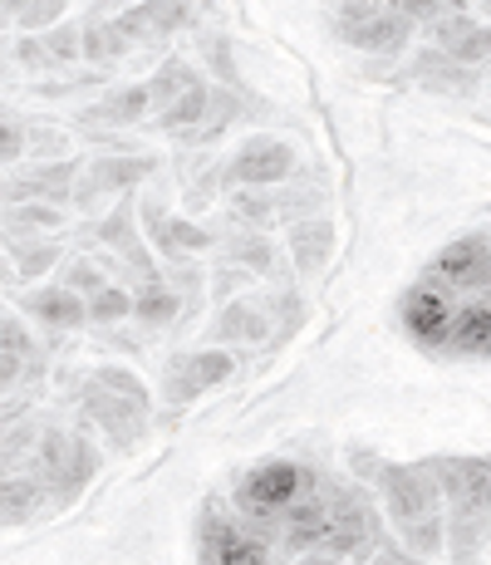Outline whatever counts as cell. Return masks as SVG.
<instances>
[{"mask_svg":"<svg viewBox=\"0 0 491 565\" xmlns=\"http://www.w3.org/2000/svg\"><path fill=\"white\" fill-rule=\"evenodd\" d=\"M447 354H467V360H491V290L457 300L452 334H447Z\"/></svg>","mask_w":491,"mask_h":565,"instance_id":"4fadbf2b","label":"cell"},{"mask_svg":"<svg viewBox=\"0 0 491 565\" xmlns=\"http://www.w3.org/2000/svg\"><path fill=\"white\" fill-rule=\"evenodd\" d=\"M45 45H50V54H54V64H70V60H79V54H84V30L54 25L50 35H45Z\"/></svg>","mask_w":491,"mask_h":565,"instance_id":"d6a6232c","label":"cell"},{"mask_svg":"<svg viewBox=\"0 0 491 565\" xmlns=\"http://www.w3.org/2000/svg\"><path fill=\"white\" fill-rule=\"evenodd\" d=\"M236 360L226 350H202V354H188V360H178L168 369V384H162V394H168L172 408H188L196 394H206V388H216L222 379H232Z\"/></svg>","mask_w":491,"mask_h":565,"instance_id":"30bf717a","label":"cell"},{"mask_svg":"<svg viewBox=\"0 0 491 565\" xmlns=\"http://www.w3.org/2000/svg\"><path fill=\"white\" fill-rule=\"evenodd\" d=\"M236 212H242L246 222H260V226H266L270 212H276V202H270V198H236Z\"/></svg>","mask_w":491,"mask_h":565,"instance_id":"8d00e7d4","label":"cell"},{"mask_svg":"<svg viewBox=\"0 0 491 565\" xmlns=\"http://www.w3.org/2000/svg\"><path fill=\"white\" fill-rule=\"evenodd\" d=\"M334 252V226L330 222H295L290 232V260L300 276H320L324 260Z\"/></svg>","mask_w":491,"mask_h":565,"instance_id":"ffe728a7","label":"cell"},{"mask_svg":"<svg viewBox=\"0 0 491 565\" xmlns=\"http://www.w3.org/2000/svg\"><path fill=\"white\" fill-rule=\"evenodd\" d=\"M64 10V0H30L25 15H20V25H54Z\"/></svg>","mask_w":491,"mask_h":565,"instance_id":"d590c367","label":"cell"},{"mask_svg":"<svg viewBox=\"0 0 491 565\" xmlns=\"http://www.w3.org/2000/svg\"><path fill=\"white\" fill-rule=\"evenodd\" d=\"M452 315H457V300L447 296V286H438V280H428V286L403 296V330H408L423 350H447Z\"/></svg>","mask_w":491,"mask_h":565,"instance_id":"ba28073f","label":"cell"},{"mask_svg":"<svg viewBox=\"0 0 491 565\" xmlns=\"http://www.w3.org/2000/svg\"><path fill=\"white\" fill-rule=\"evenodd\" d=\"M6 226H50V232H60V206H45V202H20V212L10 206V222Z\"/></svg>","mask_w":491,"mask_h":565,"instance_id":"4dcf8cb0","label":"cell"},{"mask_svg":"<svg viewBox=\"0 0 491 565\" xmlns=\"http://www.w3.org/2000/svg\"><path fill=\"white\" fill-rule=\"evenodd\" d=\"M84 413L98 423V428L114 438V448H134V438L148 428V398L124 394V388L104 384L98 374L84 379V394H79Z\"/></svg>","mask_w":491,"mask_h":565,"instance_id":"5b68a950","label":"cell"},{"mask_svg":"<svg viewBox=\"0 0 491 565\" xmlns=\"http://www.w3.org/2000/svg\"><path fill=\"white\" fill-rule=\"evenodd\" d=\"M128 315H134V296H128V290L104 286L98 296H89V320L94 324H118V320H128Z\"/></svg>","mask_w":491,"mask_h":565,"instance_id":"f1b7e54d","label":"cell"},{"mask_svg":"<svg viewBox=\"0 0 491 565\" xmlns=\"http://www.w3.org/2000/svg\"><path fill=\"white\" fill-rule=\"evenodd\" d=\"M134 320L172 324V320H182V306H178V296H172L162 280H143V286H138V296H134Z\"/></svg>","mask_w":491,"mask_h":565,"instance_id":"484cf974","label":"cell"},{"mask_svg":"<svg viewBox=\"0 0 491 565\" xmlns=\"http://www.w3.org/2000/svg\"><path fill=\"white\" fill-rule=\"evenodd\" d=\"M226 252H232L236 260H242V266L260 270V276H266V270L276 266V256H270V242H266V236H256V232H246V236H232V242H226Z\"/></svg>","mask_w":491,"mask_h":565,"instance_id":"f546056e","label":"cell"},{"mask_svg":"<svg viewBox=\"0 0 491 565\" xmlns=\"http://www.w3.org/2000/svg\"><path fill=\"white\" fill-rule=\"evenodd\" d=\"M206 108H212V89H206V84L196 79L188 94H178V104H168V108H162V128H172V134H178V128L202 124V118H206Z\"/></svg>","mask_w":491,"mask_h":565,"instance_id":"4316f807","label":"cell"},{"mask_svg":"<svg viewBox=\"0 0 491 565\" xmlns=\"http://www.w3.org/2000/svg\"><path fill=\"white\" fill-rule=\"evenodd\" d=\"M413 74H418L428 89H442V94H472L477 89V74L472 64L452 60V54H442L438 45H433L428 54H418V64H413Z\"/></svg>","mask_w":491,"mask_h":565,"instance_id":"d6986e66","label":"cell"},{"mask_svg":"<svg viewBox=\"0 0 491 565\" xmlns=\"http://www.w3.org/2000/svg\"><path fill=\"white\" fill-rule=\"evenodd\" d=\"M334 30H340V40L354 50L398 54L413 35V20H403L398 10H388V6H374V0H344L340 15H334Z\"/></svg>","mask_w":491,"mask_h":565,"instance_id":"3957f363","label":"cell"},{"mask_svg":"<svg viewBox=\"0 0 491 565\" xmlns=\"http://www.w3.org/2000/svg\"><path fill=\"white\" fill-rule=\"evenodd\" d=\"M25 315L45 320L50 330H79L89 320V300H79V290L70 286H45L35 296H25Z\"/></svg>","mask_w":491,"mask_h":565,"instance_id":"e0dca14e","label":"cell"},{"mask_svg":"<svg viewBox=\"0 0 491 565\" xmlns=\"http://www.w3.org/2000/svg\"><path fill=\"white\" fill-rule=\"evenodd\" d=\"M202 50H206V60H212V70L222 74L226 89H242V74H236V64H232V45H226L222 35H206Z\"/></svg>","mask_w":491,"mask_h":565,"instance_id":"1f68e13d","label":"cell"},{"mask_svg":"<svg viewBox=\"0 0 491 565\" xmlns=\"http://www.w3.org/2000/svg\"><path fill=\"white\" fill-rule=\"evenodd\" d=\"M79 162H45V168H35V172H25V178H10L6 182V198L10 206L15 202H50V206H60L64 198H74V182H79Z\"/></svg>","mask_w":491,"mask_h":565,"instance_id":"9a60e30c","label":"cell"},{"mask_svg":"<svg viewBox=\"0 0 491 565\" xmlns=\"http://www.w3.org/2000/svg\"><path fill=\"white\" fill-rule=\"evenodd\" d=\"M143 222H148V236H152V246H158L162 256H188V252H212L216 246V236L212 232H202V226H192V222H182V216H172L162 202H143Z\"/></svg>","mask_w":491,"mask_h":565,"instance_id":"5bb4252c","label":"cell"},{"mask_svg":"<svg viewBox=\"0 0 491 565\" xmlns=\"http://www.w3.org/2000/svg\"><path fill=\"white\" fill-rule=\"evenodd\" d=\"M148 104H152V89L148 84H134V89H118L108 99H98L94 108H84V118L89 124H138L148 114Z\"/></svg>","mask_w":491,"mask_h":565,"instance_id":"603a6c76","label":"cell"},{"mask_svg":"<svg viewBox=\"0 0 491 565\" xmlns=\"http://www.w3.org/2000/svg\"><path fill=\"white\" fill-rule=\"evenodd\" d=\"M433 280L447 286L452 296H482L491 290V236H462L438 256Z\"/></svg>","mask_w":491,"mask_h":565,"instance_id":"52a82bcc","label":"cell"},{"mask_svg":"<svg viewBox=\"0 0 491 565\" xmlns=\"http://www.w3.org/2000/svg\"><path fill=\"white\" fill-rule=\"evenodd\" d=\"M378 487H384V512L398 526L403 546L418 556H442L447 546V497L438 472L428 467H398L384 462L378 467Z\"/></svg>","mask_w":491,"mask_h":565,"instance_id":"6da1fadb","label":"cell"},{"mask_svg":"<svg viewBox=\"0 0 491 565\" xmlns=\"http://www.w3.org/2000/svg\"><path fill=\"white\" fill-rule=\"evenodd\" d=\"M295 565H340V556H324V551H310V556H300Z\"/></svg>","mask_w":491,"mask_h":565,"instance_id":"ab89813d","label":"cell"},{"mask_svg":"<svg viewBox=\"0 0 491 565\" xmlns=\"http://www.w3.org/2000/svg\"><path fill=\"white\" fill-rule=\"evenodd\" d=\"M128 50H134V40L118 30L114 15H89V25H84V60H94V64H118Z\"/></svg>","mask_w":491,"mask_h":565,"instance_id":"7402d4cb","label":"cell"},{"mask_svg":"<svg viewBox=\"0 0 491 565\" xmlns=\"http://www.w3.org/2000/svg\"><path fill=\"white\" fill-rule=\"evenodd\" d=\"M388 10H398L403 20H413V25H423V20H442V10H447V0H384Z\"/></svg>","mask_w":491,"mask_h":565,"instance_id":"836d02e7","label":"cell"},{"mask_svg":"<svg viewBox=\"0 0 491 565\" xmlns=\"http://www.w3.org/2000/svg\"><path fill=\"white\" fill-rule=\"evenodd\" d=\"M447 497V516H487L491 521V462L487 458H438L433 462Z\"/></svg>","mask_w":491,"mask_h":565,"instance_id":"8992f818","label":"cell"},{"mask_svg":"<svg viewBox=\"0 0 491 565\" xmlns=\"http://www.w3.org/2000/svg\"><path fill=\"white\" fill-rule=\"evenodd\" d=\"M433 45L462 64H482L491 54V25H477L467 15H442L433 20Z\"/></svg>","mask_w":491,"mask_h":565,"instance_id":"2e32d148","label":"cell"},{"mask_svg":"<svg viewBox=\"0 0 491 565\" xmlns=\"http://www.w3.org/2000/svg\"><path fill=\"white\" fill-rule=\"evenodd\" d=\"M369 565H423V561H413V556H408V551H393V546H378V551H374V561H369Z\"/></svg>","mask_w":491,"mask_h":565,"instance_id":"f35d334b","label":"cell"},{"mask_svg":"<svg viewBox=\"0 0 491 565\" xmlns=\"http://www.w3.org/2000/svg\"><path fill=\"white\" fill-rule=\"evenodd\" d=\"M152 168H158L152 158H94L89 168L79 172V182H74V202L94 206L98 198H118V192L138 188Z\"/></svg>","mask_w":491,"mask_h":565,"instance_id":"8fae6325","label":"cell"},{"mask_svg":"<svg viewBox=\"0 0 491 565\" xmlns=\"http://www.w3.org/2000/svg\"><path fill=\"white\" fill-rule=\"evenodd\" d=\"M10 242H6V256H10V270H6V280H35V276H45V270L60 260V242H30L25 232H6Z\"/></svg>","mask_w":491,"mask_h":565,"instance_id":"44dd1931","label":"cell"},{"mask_svg":"<svg viewBox=\"0 0 491 565\" xmlns=\"http://www.w3.org/2000/svg\"><path fill=\"white\" fill-rule=\"evenodd\" d=\"M482 6H487V10H491V0H482Z\"/></svg>","mask_w":491,"mask_h":565,"instance_id":"60d3db41","label":"cell"},{"mask_svg":"<svg viewBox=\"0 0 491 565\" xmlns=\"http://www.w3.org/2000/svg\"><path fill=\"white\" fill-rule=\"evenodd\" d=\"M206 340L212 344H232V340H266V306H256V300H236V306H226L216 315L212 324H206Z\"/></svg>","mask_w":491,"mask_h":565,"instance_id":"ac0fdd59","label":"cell"},{"mask_svg":"<svg viewBox=\"0 0 491 565\" xmlns=\"http://www.w3.org/2000/svg\"><path fill=\"white\" fill-rule=\"evenodd\" d=\"M45 497H50V487L40 482L35 472H30V477L6 472V526H20V521H30Z\"/></svg>","mask_w":491,"mask_h":565,"instance_id":"d4e9b609","label":"cell"},{"mask_svg":"<svg viewBox=\"0 0 491 565\" xmlns=\"http://www.w3.org/2000/svg\"><path fill=\"white\" fill-rule=\"evenodd\" d=\"M64 286H70V290H89V296H98V290H104L108 280L98 276V266H94V260H74V266L64 270Z\"/></svg>","mask_w":491,"mask_h":565,"instance_id":"e575fe53","label":"cell"},{"mask_svg":"<svg viewBox=\"0 0 491 565\" xmlns=\"http://www.w3.org/2000/svg\"><path fill=\"white\" fill-rule=\"evenodd\" d=\"M98 472V452H94V443L84 438V433H74V452H70V467H64V477L54 482V497L50 502H60V507H70L74 497L89 487V477Z\"/></svg>","mask_w":491,"mask_h":565,"instance_id":"cb8c5ba5","label":"cell"},{"mask_svg":"<svg viewBox=\"0 0 491 565\" xmlns=\"http://www.w3.org/2000/svg\"><path fill=\"white\" fill-rule=\"evenodd\" d=\"M295 172V148L280 143V138H250V143L236 148L226 178L242 182V188H270V182H286Z\"/></svg>","mask_w":491,"mask_h":565,"instance_id":"9c48e42d","label":"cell"},{"mask_svg":"<svg viewBox=\"0 0 491 565\" xmlns=\"http://www.w3.org/2000/svg\"><path fill=\"white\" fill-rule=\"evenodd\" d=\"M196 551H202V565H270L266 541L232 521L222 507H206L196 521Z\"/></svg>","mask_w":491,"mask_h":565,"instance_id":"277c9868","label":"cell"},{"mask_svg":"<svg viewBox=\"0 0 491 565\" xmlns=\"http://www.w3.org/2000/svg\"><path fill=\"white\" fill-rule=\"evenodd\" d=\"M20 153H25V128L15 118H6V162H15Z\"/></svg>","mask_w":491,"mask_h":565,"instance_id":"74e56055","label":"cell"},{"mask_svg":"<svg viewBox=\"0 0 491 565\" xmlns=\"http://www.w3.org/2000/svg\"><path fill=\"white\" fill-rule=\"evenodd\" d=\"M94 242L124 256L128 266L138 270V280H162L158 266H152V256H148V246H143V236H138V226H134V202H128V198L94 226Z\"/></svg>","mask_w":491,"mask_h":565,"instance_id":"7c38bea8","label":"cell"},{"mask_svg":"<svg viewBox=\"0 0 491 565\" xmlns=\"http://www.w3.org/2000/svg\"><path fill=\"white\" fill-rule=\"evenodd\" d=\"M314 472L290 458H270V462H256L250 472L236 482V507L250 516V521H276L286 516L295 502L314 492Z\"/></svg>","mask_w":491,"mask_h":565,"instance_id":"7a4b0ae2","label":"cell"},{"mask_svg":"<svg viewBox=\"0 0 491 565\" xmlns=\"http://www.w3.org/2000/svg\"><path fill=\"white\" fill-rule=\"evenodd\" d=\"M192 84H196L192 64H188V60H168V64L158 70V79L148 84V89H152V104L168 108V104H178V94H188Z\"/></svg>","mask_w":491,"mask_h":565,"instance_id":"83f0119b","label":"cell"}]
</instances>
